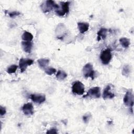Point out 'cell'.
Wrapping results in <instances>:
<instances>
[{"label": "cell", "mask_w": 134, "mask_h": 134, "mask_svg": "<svg viewBox=\"0 0 134 134\" xmlns=\"http://www.w3.org/2000/svg\"><path fill=\"white\" fill-rule=\"evenodd\" d=\"M30 99L34 102L40 104L46 100V97L43 94H31L30 95Z\"/></svg>", "instance_id": "30bf717a"}, {"label": "cell", "mask_w": 134, "mask_h": 134, "mask_svg": "<svg viewBox=\"0 0 134 134\" xmlns=\"http://www.w3.org/2000/svg\"><path fill=\"white\" fill-rule=\"evenodd\" d=\"M57 130L54 128H52V129H51L50 130H48L47 132V133L49 134V133H57Z\"/></svg>", "instance_id": "d4e9b609"}, {"label": "cell", "mask_w": 134, "mask_h": 134, "mask_svg": "<svg viewBox=\"0 0 134 134\" xmlns=\"http://www.w3.org/2000/svg\"><path fill=\"white\" fill-rule=\"evenodd\" d=\"M112 58V55L111 53L110 50L107 49L103 51L100 55V59L102 62L104 64H108Z\"/></svg>", "instance_id": "277c9868"}, {"label": "cell", "mask_w": 134, "mask_h": 134, "mask_svg": "<svg viewBox=\"0 0 134 134\" xmlns=\"http://www.w3.org/2000/svg\"><path fill=\"white\" fill-rule=\"evenodd\" d=\"M90 117H91V115H90V114H87V115H84V116L83 117V120L85 122H88V120H89Z\"/></svg>", "instance_id": "cb8c5ba5"}, {"label": "cell", "mask_w": 134, "mask_h": 134, "mask_svg": "<svg viewBox=\"0 0 134 134\" xmlns=\"http://www.w3.org/2000/svg\"><path fill=\"white\" fill-rule=\"evenodd\" d=\"M21 109L24 114L26 116H30L34 114V107L30 103L25 104Z\"/></svg>", "instance_id": "9c48e42d"}, {"label": "cell", "mask_w": 134, "mask_h": 134, "mask_svg": "<svg viewBox=\"0 0 134 134\" xmlns=\"http://www.w3.org/2000/svg\"><path fill=\"white\" fill-rule=\"evenodd\" d=\"M100 96V88L98 86L90 88L84 97H90L92 98H97Z\"/></svg>", "instance_id": "52a82bcc"}, {"label": "cell", "mask_w": 134, "mask_h": 134, "mask_svg": "<svg viewBox=\"0 0 134 134\" xmlns=\"http://www.w3.org/2000/svg\"><path fill=\"white\" fill-rule=\"evenodd\" d=\"M83 74L84 76L86 78L87 77H91L92 80L94 79V75H95V72L93 68V65L90 63H88L86 64L83 68Z\"/></svg>", "instance_id": "7a4b0ae2"}, {"label": "cell", "mask_w": 134, "mask_h": 134, "mask_svg": "<svg viewBox=\"0 0 134 134\" xmlns=\"http://www.w3.org/2000/svg\"><path fill=\"white\" fill-rule=\"evenodd\" d=\"M41 8L42 12L46 13L50 12L53 9H59V6L58 4L55 3L54 1L52 0H49L41 4Z\"/></svg>", "instance_id": "6da1fadb"}, {"label": "cell", "mask_w": 134, "mask_h": 134, "mask_svg": "<svg viewBox=\"0 0 134 134\" xmlns=\"http://www.w3.org/2000/svg\"><path fill=\"white\" fill-rule=\"evenodd\" d=\"M72 91L74 94L81 95L84 92V85L80 81L74 82L72 86Z\"/></svg>", "instance_id": "3957f363"}, {"label": "cell", "mask_w": 134, "mask_h": 134, "mask_svg": "<svg viewBox=\"0 0 134 134\" xmlns=\"http://www.w3.org/2000/svg\"><path fill=\"white\" fill-rule=\"evenodd\" d=\"M39 65V66L41 68H47V66H48V65L49 64V60L47 59H40L39 60H38L37 61Z\"/></svg>", "instance_id": "2e32d148"}, {"label": "cell", "mask_w": 134, "mask_h": 134, "mask_svg": "<svg viewBox=\"0 0 134 134\" xmlns=\"http://www.w3.org/2000/svg\"><path fill=\"white\" fill-rule=\"evenodd\" d=\"M107 29L104 28H102L99 29L97 32V40L99 41L101 39H105L107 36Z\"/></svg>", "instance_id": "5bb4252c"}, {"label": "cell", "mask_w": 134, "mask_h": 134, "mask_svg": "<svg viewBox=\"0 0 134 134\" xmlns=\"http://www.w3.org/2000/svg\"><path fill=\"white\" fill-rule=\"evenodd\" d=\"M130 72V68L128 65H126L124 66L122 71V74L124 76H128L129 75V73Z\"/></svg>", "instance_id": "d6986e66"}, {"label": "cell", "mask_w": 134, "mask_h": 134, "mask_svg": "<svg viewBox=\"0 0 134 134\" xmlns=\"http://www.w3.org/2000/svg\"><path fill=\"white\" fill-rule=\"evenodd\" d=\"M21 45L23 50L27 53H30L32 47V43L31 41H23L21 42Z\"/></svg>", "instance_id": "7c38bea8"}, {"label": "cell", "mask_w": 134, "mask_h": 134, "mask_svg": "<svg viewBox=\"0 0 134 134\" xmlns=\"http://www.w3.org/2000/svg\"><path fill=\"white\" fill-rule=\"evenodd\" d=\"M34 63V60L29 59H24L21 58L20 59L19 62V66L21 72H24L27 66L31 65Z\"/></svg>", "instance_id": "ba28073f"}, {"label": "cell", "mask_w": 134, "mask_h": 134, "mask_svg": "<svg viewBox=\"0 0 134 134\" xmlns=\"http://www.w3.org/2000/svg\"><path fill=\"white\" fill-rule=\"evenodd\" d=\"M44 71H45V73L46 74H47L49 75H51L55 73L56 69L53 68H51V67H47L45 69Z\"/></svg>", "instance_id": "ffe728a7"}, {"label": "cell", "mask_w": 134, "mask_h": 134, "mask_svg": "<svg viewBox=\"0 0 134 134\" xmlns=\"http://www.w3.org/2000/svg\"><path fill=\"white\" fill-rule=\"evenodd\" d=\"M22 39L25 41H31L33 39L32 35L28 31H24L22 35Z\"/></svg>", "instance_id": "9a60e30c"}, {"label": "cell", "mask_w": 134, "mask_h": 134, "mask_svg": "<svg viewBox=\"0 0 134 134\" xmlns=\"http://www.w3.org/2000/svg\"><path fill=\"white\" fill-rule=\"evenodd\" d=\"M70 2H61V9L55 10L56 14L60 16H63L65 14H68L69 12Z\"/></svg>", "instance_id": "5b68a950"}, {"label": "cell", "mask_w": 134, "mask_h": 134, "mask_svg": "<svg viewBox=\"0 0 134 134\" xmlns=\"http://www.w3.org/2000/svg\"><path fill=\"white\" fill-rule=\"evenodd\" d=\"M6 113V109L5 107H3L2 106H1L0 107V114H1V116H2L3 115H4Z\"/></svg>", "instance_id": "603a6c76"}, {"label": "cell", "mask_w": 134, "mask_h": 134, "mask_svg": "<svg viewBox=\"0 0 134 134\" xmlns=\"http://www.w3.org/2000/svg\"><path fill=\"white\" fill-rule=\"evenodd\" d=\"M123 100L126 106L131 107L132 108L133 105V95L131 91H128L126 92Z\"/></svg>", "instance_id": "8992f818"}, {"label": "cell", "mask_w": 134, "mask_h": 134, "mask_svg": "<svg viewBox=\"0 0 134 134\" xmlns=\"http://www.w3.org/2000/svg\"><path fill=\"white\" fill-rule=\"evenodd\" d=\"M20 14V13L19 12H9L8 13L9 17L11 18H14L16 16H19Z\"/></svg>", "instance_id": "7402d4cb"}, {"label": "cell", "mask_w": 134, "mask_h": 134, "mask_svg": "<svg viewBox=\"0 0 134 134\" xmlns=\"http://www.w3.org/2000/svg\"><path fill=\"white\" fill-rule=\"evenodd\" d=\"M67 77V74L63 71L59 70L56 74V78L59 81L64 80Z\"/></svg>", "instance_id": "e0dca14e"}, {"label": "cell", "mask_w": 134, "mask_h": 134, "mask_svg": "<svg viewBox=\"0 0 134 134\" xmlns=\"http://www.w3.org/2000/svg\"><path fill=\"white\" fill-rule=\"evenodd\" d=\"M78 29L81 34H84L87 31L89 28V24L86 23H79L77 24Z\"/></svg>", "instance_id": "4fadbf2b"}, {"label": "cell", "mask_w": 134, "mask_h": 134, "mask_svg": "<svg viewBox=\"0 0 134 134\" xmlns=\"http://www.w3.org/2000/svg\"><path fill=\"white\" fill-rule=\"evenodd\" d=\"M17 65H10L7 70V72L8 73L11 74V73H14L16 72L17 69Z\"/></svg>", "instance_id": "44dd1931"}, {"label": "cell", "mask_w": 134, "mask_h": 134, "mask_svg": "<svg viewBox=\"0 0 134 134\" xmlns=\"http://www.w3.org/2000/svg\"><path fill=\"white\" fill-rule=\"evenodd\" d=\"M115 96L114 93L110 92V85H107L106 88L104 89L103 93V97L104 99H106L107 98L112 99Z\"/></svg>", "instance_id": "8fae6325"}, {"label": "cell", "mask_w": 134, "mask_h": 134, "mask_svg": "<svg viewBox=\"0 0 134 134\" xmlns=\"http://www.w3.org/2000/svg\"><path fill=\"white\" fill-rule=\"evenodd\" d=\"M119 42L121 44V46L125 48H127L129 46L130 43L129 39L125 37L121 38L119 39Z\"/></svg>", "instance_id": "ac0fdd59"}]
</instances>
